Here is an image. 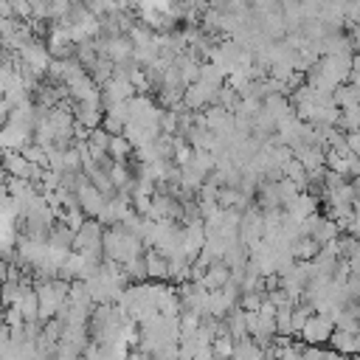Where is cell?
Here are the masks:
<instances>
[{
    "mask_svg": "<svg viewBox=\"0 0 360 360\" xmlns=\"http://www.w3.org/2000/svg\"><path fill=\"white\" fill-rule=\"evenodd\" d=\"M335 321L329 318V315H323V312H318V315H309V321L304 323V329H301V338H304V343L307 346H323V343H329L332 340V335H335Z\"/></svg>",
    "mask_w": 360,
    "mask_h": 360,
    "instance_id": "cell-2",
    "label": "cell"
},
{
    "mask_svg": "<svg viewBox=\"0 0 360 360\" xmlns=\"http://www.w3.org/2000/svg\"><path fill=\"white\" fill-rule=\"evenodd\" d=\"M146 270H149V278H169V259L160 253V250H146Z\"/></svg>",
    "mask_w": 360,
    "mask_h": 360,
    "instance_id": "cell-5",
    "label": "cell"
},
{
    "mask_svg": "<svg viewBox=\"0 0 360 360\" xmlns=\"http://www.w3.org/2000/svg\"><path fill=\"white\" fill-rule=\"evenodd\" d=\"M132 149H135V146L129 143V138H127V135H112V141H110V149H107V152L112 155V160H115V163H121Z\"/></svg>",
    "mask_w": 360,
    "mask_h": 360,
    "instance_id": "cell-6",
    "label": "cell"
},
{
    "mask_svg": "<svg viewBox=\"0 0 360 360\" xmlns=\"http://www.w3.org/2000/svg\"><path fill=\"white\" fill-rule=\"evenodd\" d=\"M202 284H205L208 290H222L225 284H231V267H228L222 259H219V262H214V264L208 267V273H205Z\"/></svg>",
    "mask_w": 360,
    "mask_h": 360,
    "instance_id": "cell-4",
    "label": "cell"
},
{
    "mask_svg": "<svg viewBox=\"0 0 360 360\" xmlns=\"http://www.w3.org/2000/svg\"><path fill=\"white\" fill-rule=\"evenodd\" d=\"M73 248H76V253H82V256H96V259H101V253H104V228H101V222H98V219H87V222L76 231Z\"/></svg>",
    "mask_w": 360,
    "mask_h": 360,
    "instance_id": "cell-1",
    "label": "cell"
},
{
    "mask_svg": "<svg viewBox=\"0 0 360 360\" xmlns=\"http://www.w3.org/2000/svg\"><path fill=\"white\" fill-rule=\"evenodd\" d=\"M332 349L343 357H357L360 354V332H352V329H335L332 335Z\"/></svg>",
    "mask_w": 360,
    "mask_h": 360,
    "instance_id": "cell-3",
    "label": "cell"
}]
</instances>
